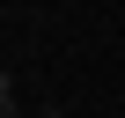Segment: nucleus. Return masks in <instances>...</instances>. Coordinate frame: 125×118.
Returning a JSON list of instances; mask_svg holds the SVG:
<instances>
[{
    "mask_svg": "<svg viewBox=\"0 0 125 118\" xmlns=\"http://www.w3.org/2000/svg\"><path fill=\"white\" fill-rule=\"evenodd\" d=\"M0 118H15V67H0Z\"/></svg>",
    "mask_w": 125,
    "mask_h": 118,
    "instance_id": "1",
    "label": "nucleus"
},
{
    "mask_svg": "<svg viewBox=\"0 0 125 118\" xmlns=\"http://www.w3.org/2000/svg\"><path fill=\"white\" fill-rule=\"evenodd\" d=\"M37 118H59V111H37Z\"/></svg>",
    "mask_w": 125,
    "mask_h": 118,
    "instance_id": "2",
    "label": "nucleus"
}]
</instances>
